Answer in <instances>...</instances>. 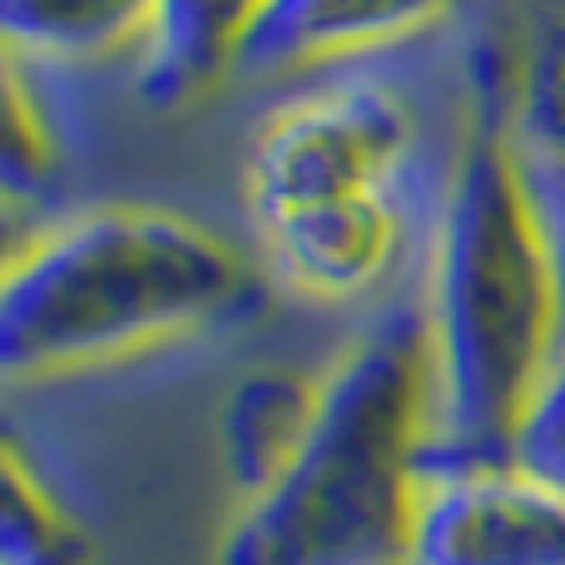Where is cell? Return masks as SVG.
I'll list each match as a JSON object with an SVG mask.
<instances>
[{"mask_svg":"<svg viewBox=\"0 0 565 565\" xmlns=\"http://www.w3.org/2000/svg\"><path fill=\"white\" fill-rule=\"evenodd\" d=\"M60 129L45 105V70L10 55L6 65V189L10 199H40L60 169Z\"/></svg>","mask_w":565,"mask_h":565,"instance_id":"12","label":"cell"},{"mask_svg":"<svg viewBox=\"0 0 565 565\" xmlns=\"http://www.w3.org/2000/svg\"><path fill=\"white\" fill-rule=\"evenodd\" d=\"M481 40V109L437 214L422 312L431 427L422 471L516 457L531 407L565 358V298L551 238L501 115L497 35Z\"/></svg>","mask_w":565,"mask_h":565,"instance_id":"1","label":"cell"},{"mask_svg":"<svg viewBox=\"0 0 565 565\" xmlns=\"http://www.w3.org/2000/svg\"><path fill=\"white\" fill-rule=\"evenodd\" d=\"M431 358L422 292L382 308L322 372L312 431L292 467L238 507L218 565H407Z\"/></svg>","mask_w":565,"mask_h":565,"instance_id":"3","label":"cell"},{"mask_svg":"<svg viewBox=\"0 0 565 565\" xmlns=\"http://www.w3.org/2000/svg\"><path fill=\"white\" fill-rule=\"evenodd\" d=\"M159 0H0L6 55L35 70H89L129 55L139 65Z\"/></svg>","mask_w":565,"mask_h":565,"instance_id":"8","label":"cell"},{"mask_svg":"<svg viewBox=\"0 0 565 565\" xmlns=\"http://www.w3.org/2000/svg\"><path fill=\"white\" fill-rule=\"evenodd\" d=\"M264 274L209 224L95 204L35 228L0 278V372L50 382L248 322Z\"/></svg>","mask_w":565,"mask_h":565,"instance_id":"2","label":"cell"},{"mask_svg":"<svg viewBox=\"0 0 565 565\" xmlns=\"http://www.w3.org/2000/svg\"><path fill=\"white\" fill-rule=\"evenodd\" d=\"M497 55L507 139L551 238L565 298V0L531 6L516 35H497Z\"/></svg>","mask_w":565,"mask_h":565,"instance_id":"7","label":"cell"},{"mask_svg":"<svg viewBox=\"0 0 565 565\" xmlns=\"http://www.w3.org/2000/svg\"><path fill=\"white\" fill-rule=\"evenodd\" d=\"M461 15V0H264L234 50V79L292 85L328 65L427 40Z\"/></svg>","mask_w":565,"mask_h":565,"instance_id":"6","label":"cell"},{"mask_svg":"<svg viewBox=\"0 0 565 565\" xmlns=\"http://www.w3.org/2000/svg\"><path fill=\"white\" fill-rule=\"evenodd\" d=\"M516 457L531 461V467H541L546 477L565 481V358L556 362V372H551L541 402L531 407Z\"/></svg>","mask_w":565,"mask_h":565,"instance_id":"13","label":"cell"},{"mask_svg":"<svg viewBox=\"0 0 565 565\" xmlns=\"http://www.w3.org/2000/svg\"><path fill=\"white\" fill-rule=\"evenodd\" d=\"M264 0H159L154 35L135 65L145 105H179L234 70V50Z\"/></svg>","mask_w":565,"mask_h":565,"instance_id":"10","label":"cell"},{"mask_svg":"<svg viewBox=\"0 0 565 565\" xmlns=\"http://www.w3.org/2000/svg\"><path fill=\"white\" fill-rule=\"evenodd\" d=\"M407 565H565V481L521 457L422 471Z\"/></svg>","mask_w":565,"mask_h":565,"instance_id":"5","label":"cell"},{"mask_svg":"<svg viewBox=\"0 0 565 565\" xmlns=\"http://www.w3.org/2000/svg\"><path fill=\"white\" fill-rule=\"evenodd\" d=\"M441 199L447 194H358L254 218L258 264L292 298L377 318L422 292Z\"/></svg>","mask_w":565,"mask_h":565,"instance_id":"4","label":"cell"},{"mask_svg":"<svg viewBox=\"0 0 565 565\" xmlns=\"http://www.w3.org/2000/svg\"><path fill=\"white\" fill-rule=\"evenodd\" d=\"M0 565H89L85 531L45 491L20 451H6V501H0Z\"/></svg>","mask_w":565,"mask_h":565,"instance_id":"11","label":"cell"},{"mask_svg":"<svg viewBox=\"0 0 565 565\" xmlns=\"http://www.w3.org/2000/svg\"><path fill=\"white\" fill-rule=\"evenodd\" d=\"M322 372H292V367H258L228 392L224 402V467L234 481L238 501H258L268 487L292 467L318 417Z\"/></svg>","mask_w":565,"mask_h":565,"instance_id":"9","label":"cell"}]
</instances>
